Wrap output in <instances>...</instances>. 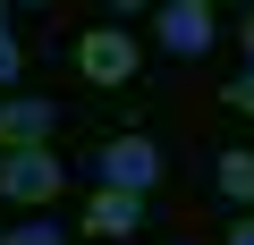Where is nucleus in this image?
I'll use <instances>...</instances> for the list:
<instances>
[{
	"label": "nucleus",
	"mask_w": 254,
	"mask_h": 245,
	"mask_svg": "<svg viewBox=\"0 0 254 245\" xmlns=\"http://www.w3.org/2000/svg\"><path fill=\"white\" fill-rule=\"evenodd\" d=\"M60 152L51 144H17V152H0V203H26V211H51L60 203Z\"/></svg>",
	"instance_id": "nucleus-1"
},
{
	"label": "nucleus",
	"mask_w": 254,
	"mask_h": 245,
	"mask_svg": "<svg viewBox=\"0 0 254 245\" xmlns=\"http://www.w3.org/2000/svg\"><path fill=\"white\" fill-rule=\"evenodd\" d=\"M93 178L153 195V186H161V144H153V136H110V144H93Z\"/></svg>",
	"instance_id": "nucleus-2"
},
{
	"label": "nucleus",
	"mask_w": 254,
	"mask_h": 245,
	"mask_svg": "<svg viewBox=\"0 0 254 245\" xmlns=\"http://www.w3.org/2000/svg\"><path fill=\"white\" fill-rule=\"evenodd\" d=\"M136 59H144V51H136V34H127L119 17H110V26H93V34L76 43V68H85L93 85H127V76H136Z\"/></svg>",
	"instance_id": "nucleus-3"
},
{
	"label": "nucleus",
	"mask_w": 254,
	"mask_h": 245,
	"mask_svg": "<svg viewBox=\"0 0 254 245\" xmlns=\"http://www.w3.org/2000/svg\"><path fill=\"white\" fill-rule=\"evenodd\" d=\"M153 34H161V51H178V59L212 51V0H161V9H153Z\"/></svg>",
	"instance_id": "nucleus-4"
},
{
	"label": "nucleus",
	"mask_w": 254,
	"mask_h": 245,
	"mask_svg": "<svg viewBox=\"0 0 254 245\" xmlns=\"http://www.w3.org/2000/svg\"><path fill=\"white\" fill-rule=\"evenodd\" d=\"M51 127H60L51 101H34V93H9V101H0V152H17V144H51Z\"/></svg>",
	"instance_id": "nucleus-5"
},
{
	"label": "nucleus",
	"mask_w": 254,
	"mask_h": 245,
	"mask_svg": "<svg viewBox=\"0 0 254 245\" xmlns=\"http://www.w3.org/2000/svg\"><path fill=\"white\" fill-rule=\"evenodd\" d=\"M85 228H93V237H136V228H144V195H136V186H93Z\"/></svg>",
	"instance_id": "nucleus-6"
},
{
	"label": "nucleus",
	"mask_w": 254,
	"mask_h": 245,
	"mask_svg": "<svg viewBox=\"0 0 254 245\" xmlns=\"http://www.w3.org/2000/svg\"><path fill=\"white\" fill-rule=\"evenodd\" d=\"M212 186H220L229 203L254 211V152H220V161H212Z\"/></svg>",
	"instance_id": "nucleus-7"
},
{
	"label": "nucleus",
	"mask_w": 254,
	"mask_h": 245,
	"mask_svg": "<svg viewBox=\"0 0 254 245\" xmlns=\"http://www.w3.org/2000/svg\"><path fill=\"white\" fill-rule=\"evenodd\" d=\"M0 245H68V228H60V220H17Z\"/></svg>",
	"instance_id": "nucleus-8"
},
{
	"label": "nucleus",
	"mask_w": 254,
	"mask_h": 245,
	"mask_svg": "<svg viewBox=\"0 0 254 245\" xmlns=\"http://www.w3.org/2000/svg\"><path fill=\"white\" fill-rule=\"evenodd\" d=\"M17 68H26V51H17V34L0 26V85H17Z\"/></svg>",
	"instance_id": "nucleus-9"
},
{
	"label": "nucleus",
	"mask_w": 254,
	"mask_h": 245,
	"mask_svg": "<svg viewBox=\"0 0 254 245\" xmlns=\"http://www.w3.org/2000/svg\"><path fill=\"white\" fill-rule=\"evenodd\" d=\"M229 110H246V118H254V59H246V76H229Z\"/></svg>",
	"instance_id": "nucleus-10"
},
{
	"label": "nucleus",
	"mask_w": 254,
	"mask_h": 245,
	"mask_svg": "<svg viewBox=\"0 0 254 245\" xmlns=\"http://www.w3.org/2000/svg\"><path fill=\"white\" fill-rule=\"evenodd\" d=\"M229 245H254V211H246V220H237V228H229Z\"/></svg>",
	"instance_id": "nucleus-11"
},
{
	"label": "nucleus",
	"mask_w": 254,
	"mask_h": 245,
	"mask_svg": "<svg viewBox=\"0 0 254 245\" xmlns=\"http://www.w3.org/2000/svg\"><path fill=\"white\" fill-rule=\"evenodd\" d=\"M102 9H110V17H119V9H161V0H102Z\"/></svg>",
	"instance_id": "nucleus-12"
},
{
	"label": "nucleus",
	"mask_w": 254,
	"mask_h": 245,
	"mask_svg": "<svg viewBox=\"0 0 254 245\" xmlns=\"http://www.w3.org/2000/svg\"><path fill=\"white\" fill-rule=\"evenodd\" d=\"M246 51H254V9H246Z\"/></svg>",
	"instance_id": "nucleus-13"
},
{
	"label": "nucleus",
	"mask_w": 254,
	"mask_h": 245,
	"mask_svg": "<svg viewBox=\"0 0 254 245\" xmlns=\"http://www.w3.org/2000/svg\"><path fill=\"white\" fill-rule=\"evenodd\" d=\"M9 9H17V0H0V26H9Z\"/></svg>",
	"instance_id": "nucleus-14"
},
{
	"label": "nucleus",
	"mask_w": 254,
	"mask_h": 245,
	"mask_svg": "<svg viewBox=\"0 0 254 245\" xmlns=\"http://www.w3.org/2000/svg\"><path fill=\"white\" fill-rule=\"evenodd\" d=\"M17 9H43V0H17Z\"/></svg>",
	"instance_id": "nucleus-15"
},
{
	"label": "nucleus",
	"mask_w": 254,
	"mask_h": 245,
	"mask_svg": "<svg viewBox=\"0 0 254 245\" xmlns=\"http://www.w3.org/2000/svg\"><path fill=\"white\" fill-rule=\"evenodd\" d=\"M246 9H254V0H246Z\"/></svg>",
	"instance_id": "nucleus-16"
},
{
	"label": "nucleus",
	"mask_w": 254,
	"mask_h": 245,
	"mask_svg": "<svg viewBox=\"0 0 254 245\" xmlns=\"http://www.w3.org/2000/svg\"><path fill=\"white\" fill-rule=\"evenodd\" d=\"M0 237H9V228H0Z\"/></svg>",
	"instance_id": "nucleus-17"
}]
</instances>
